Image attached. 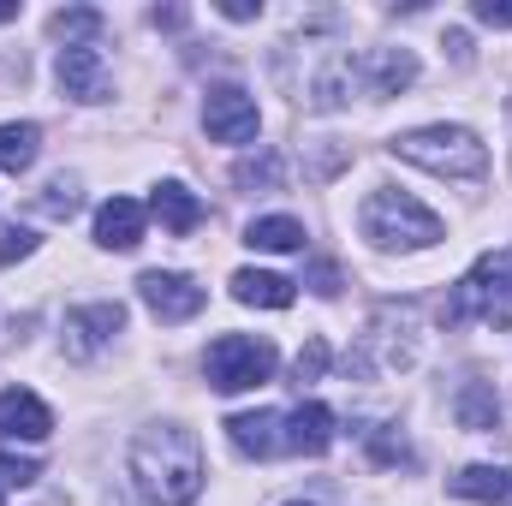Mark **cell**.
I'll return each instance as SVG.
<instances>
[{
    "label": "cell",
    "instance_id": "cell-1",
    "mask_svg": "<svg viewBox=\"0 0 512 506\" xmlns=\"http://www.w3.org/2000/svg\"><path fill=\"white\" fill-rule=\"evenodd\" d=\"M131 477L155 506H191L203 495V447L179 423H155L131 441Z\"/></svg>",
    "mask_w": 512,
    "mask_h": 506
},
{
    "label": "cell",
    "instance_id": "cell-2",
    "mask_svg": "<svg viewBox=\"0 0 512 506\" xmlns=\"http://www.w3.org/2000/svg\"><path fill=\"white\" fill-rule=\"evenodd\" d=\"M393 155L423 167V173H441V179H483L489 173V143L465 126H417L393 137Z\"/></svg>",
    "mask_w": 512,
    "mask_h": 506
},
{
    "label": "cell",
    "instance_id": "cell-3",
    "mask_svg": "<svg viewBox=\"0 0 512 506\" xmlns=\"http://www.w3.org/2000/svg\"><path fill=\"white\" fill-rule=\"evenodd\" d=\"M358 227H364V239L382 245V251H429V245H441V215L423 209V203L405 197V191H387V185L364 197Z\"/></svg>",
    "mask_w": 512,
    "mask_h": 506
},
{
    "label": "cell",
    "instance_id": "cell-4",
    "mask_svg": "<svg viewBox=\"0 0 512 506\" xmlns=\"http://www.w3.org/2000/svg\"><path fill=\"white\" fill-rule=\"evenodd\" d=\"M441 322H447V328H459V322H495V328H507L512 322V251L483 256V262L453 286Z\"/></svg>",
    "mask_w": 512,
    "mask_h": 506
},
{
    "label": "cell",
    "instance_id": "cell-5",
    "mask_svg": "<svg viewBox=\"0 0 512 506\" xmlns=\"http://www.w3.org/2000/svg\"><path fill=\"white\" fill-rule=\"evenodd\" d=\"M274 364H280V352H274V340H262V334H221V340L209 346V358H203L215 393L262 387V381L274 376Z\"/></svg>",
    "mask_w": 512,
    "mask_h": 506
},
{
    "label": "cell",
    "instance_id": "cell-6",
    "mask_svg": "<svg viewBox=\"0 0 512 506\" xmlns=\"http://www.w3.org/2000/svg\"><path fill=\"white\" fill-rule=\"evenodd\" d=\"M203 126H209L215 143H251L256 126H262L256 96L245 84H215V90L203 96Z\"/></svg>",
    "mask_w": 512,
    "mask_h": 506
},
{
    "label": "cell",
    "instance_id": "cell-7",
    "mask_svg": "<svg viewBox=\"0 0 512 506\" xmlns=\"http://www.w3.org/2000/svg\"><path fill=\"white\" fill-rule=\"evenodd\" d=\"M137 292H143V304H149L155 322H191V316L209 304V292H203L191 274H173V268H149V274L137 280Z\"/></svg>",
    "mask_w": 512,
    "mask_h": 506
},
{
    "label": "cell",
    "instance_id": "cell-8",
    "mask_svg": "<svg viewBox=\"0 0 512 506\" xmlns=\"http://www.w3.org/2000/svg\"><path fill=\"white\" fill-rule=\"evenodd\" d=\"M120 328H126V304H114V298L84 304V310L66 316V352H72V358H96Z\"/></svg>",
    "mask_w": 512,
    "mask_h": 506
},
{
    "label": "cell",
    "instance_id": "cell-9",
    "mask_svg": "<svg viewBox=\"0 0 512 506\" xmlns=\"http://www.w3.org/2000/svg\"><path fill=\"white\" fill-rule=\"evenodd\" d=\"M411 78H417L411 48H364L358 54V84L370 96H399V90H411Z\"/></svg>",
    "mask_w": 512,
    "mask_h": 506
},
{
    "label": "cell",
    "instance_id": "cell-10",
    "mask_svg": "<svg viewBox=\"0 0 512 506\" xmlns=\"http://www.w3.org/2000/svg\"><path fill=\"white\" fill-rule=\"evenodd\" d=\"M280 429H286V417L268 411V405H262V411H233V417H227V441H233L245 459H274V453L286 447Z\"/></svg>",
    "mask_w": 512,
    "mask_h": 506
},
{
    "label": "cell",
    "instance_id": "cell-11",
    "mask_svg": "<svg viewBox=\"0 0 512 506\" xmlns=\"http://www.w3.org/2000/svg\"><path fill=\"white\" fill-rule=\"evenodd\" d=\"M0 435H12V441H48L54 435V411L30 387H6L0 393Z\"/></svg>",
    "mask_w": 512,
    "mask_h": 506
},
{
    "label": "cell",
    "instance_id": "cell-12",
    "mask_svg": "<svg viewBox=\"0 0 512 506\" xmlns=\"http://www.w3.org/2000/svg\"><path fill=\"white\" fill-rule=\"evenodd\" d=\"M54 78H60V90L72 102H102L108 96V72H102V54L96 48H60Z\"/></svg>",
    "mask_w": 512,
    "mask_h": 506
},
{
    "label": "cell",
    "instance_id": "cell-13",
    "mask_svg": "<svg viewBox=\"0 0 512 506\" xmlns=\"http://www.w3.org/2000/svg\"><path fill=\"white\" fill-rule=\"evenodd\" d=\"M334 447V411L322 399H304L292 417H286V453H304V459H322Z\"/></svg>",
    "mask_w": 512,
    "mask_h": 506
},
{
    "label": "cell",
    "instance_id": "cell-14",
    "mask_svg": "<svg viewBox=\"0 0 512 506\" xmlns=\"http://www.w3.org/2000/svg\"><path fill=\"white\" fill-rule=\"evenodd\" d=\"M96 245H102V251H137V245H143V203L108 197V203L96 209Z\"/></svg>",
    "mask_w": 512,
    "mask_h": 506
},
{
    "label": "cell",
    "instance_id": "cell-15",
    "mask_svg": "<svg viewBox=\"0 0 512 506\" xmlns=\"http://www.w3.org/2000/svg\"><path fill=\"white\" fill-rule=\"evenodd\" d=\"M149 209H155V221H161L167 233H179V239H185V233L203 221V203H197V191H185L179 179H161V185H155V197H149Z\"/></svg>",
    "mask_w": 512,
    "mask_h": 506
},
{
    "label": "cell",
    "instance_id": "cell-16",
    "mask_svg": "<svg viewBox=\"0 0 512 506\" xmlns=\"http://www.w3.org/2000/svg\"><path fill=\"white\" fill-rule=\"evenodd\" d=\"M233 298H239V304H256V310H286L298 292H292V280H286V274L239 268V274H233Z\"/></svg>",
    "mask_w": 512,
    "mask_h": 506
},
{
    "label": "cell",
    "instance_id": "cell-17",
    "mask_svg": "<svg viewBox=\"0 0 512 506\" xmlns=\"http://www.w3.org/2000/svg\"><path fill=\"white\" fill-rule=\"evenodd\" d=\"M453 417H459V429H471V435L501 429V399H495V387H489V381H465L459 399H453Z\"/></svg>",
    "mask_w": 512,
    "mask_h": 506
},
{
    "label": "cell",
    "instance_id": "cell-18",
    "mask_svg": "<svg viewBox=\"0 0 512 506\" xmlns=\"http://www.w3.org/2000/svg\"><path fill=\"white\" fill-rule=\"evenodd\" d=\"M245 245L251 251H304V227L292 215H262L245 227Z\"/></svg>",
    "mask_w": 512,
    "mask_h": 506
},
{
    "label": "cell",
    "instance_id": "cell-19",
    "mask_svg": "<svg viewBox=\"0 0 512 506\" xmlns=\"http://www.w3.org/2000/svg\"><path fill=\"white\" fill-rule=\"evenodd\" d=\"M36 149H42V126H30V120L0 126V173H24L36 161Z\"/></svg>",
    "mask_w": 512,
    "mask_h": 506
},
{
    "label": "cell",
    "instance_id": "cell-20",
    "mask_svg": "<svg viewBox=\"0 0 512 506\" xmlns=\"http://www.w3.org/2000/svg\"><path fill=\"white\" fill-rule=\"evenodd\" d=\"M507 483L512 471H501V465H465L453 477V495L459 501H507Z\"/></svg>",
    "mask_w": 512,
    "mask_h": 506
},
{
    "label": "cell",
    "instance_id": "cell-21",
    "mask_svg": "<svg viewBox=\"0 0 512 506\" xmlns=\"http://www.w3.org/2000/svg\"><path fill=\"white\" fill-rule=\"evenodd\" d=\"M102 24H108V18H102L96 6H66V12H54V18H48V30H54L66 48H90V42L102 36Z\"/></svg>",
    "mask_w": 512,
    "mask_h": 506
},
{
    "label": "cell",
    "instance_id": "cell-22",
    "mask_svg": "<svg viewBox=\"0 0 512 506\" xmlns=\"http://www.w3.org/2000/svg\"><path fill=\"white\" fill-rule=\"evenodd\" d=\"M286 179V161L274 155V149H262V155H245L239 167H233V185L239 191H274Z\"/></svg>",
    "mask_w": 512,
    "mask_h": 506
},
{
    "label": "cell",
    "instance_id": "cell-23",
    "mask_svg": "<svg viewBox=\"0 0 512 506\" xmlns=\"http://www.w3.org/2000/svg\"><path fill=\"white\" fill-rule=\"evenodd\" d=\"M78 203H84V197H78V179H66V173L48 179V191H42V215L66 221V215H78Z\"/></svg>",
    "mask_w": 512,
    "mask_h": 506
},
{
    "label": "cell",
    "instance_id": "cell-24",
    "mask_svg": "<svg viewBox=\"0 0 512 506\" xmlns=\"http://www.w3.org/2000/svg\"><path fill=\"white\" fill-rule=\"evenodd\" d=\"M36 477H42V465H36V459H24V453H12V447L0 453V483L24 489V483H36Z\"/></svg>",
    "mask_w": 512,
    "mask_h": 506
},
{
    "label": "cell",
    "instance_id": "cell-25",
    "mask_svg": "<svg viewBox=\"0 0 512 506\" xmlns=\"http://www.w3.org/2000/svg\"><path fill=\"white\" fill-rule=\"evenodd\" d=\"M30 251H36V233H30V227H6V233H0V268L24 262Z\"/></svg>",
    "mask_w": 512,
    "mask_h": 506
},
{
    "label": "cell",
    "instance_id": "cell-26",
    "mask_svg": "<svg viewBox=\"0 0 512 506\" xmlns=\"http://www.w3.org/2000/svg\"><path fill=\"white\" fill-rule=\"evenodd\" d=\"M370 453H376L382 465H411V447H405V435H393V429H376V435H370Z\"/></svg>",
    "mask_w": 512,
    "mask_h": 506
},
{
    "label": "cell",
    "instance_id": "cell-27",
    "mask_svg": "<svg viewBox=\"0 0 512 506\" xmlns=\"http://www.w3.org/2000/svg\"><path fill=\"white\" fill-rule=\"evenodd\" d=\"M322 370H328V340H310V346L298 352L292 376H298V381H322Z\"/></svg>",
    "mask_w": 512,
    "mask_h": 506
},
{
    "label": "cell",
    "instance_id": "cell-28",
    "mask_svg": "<svg viewBox=\"0 0 512 506\" xmlns=\"http://www.w3.org/2000/svg\"><path fill=\"white\" fill-rule=\"evenodd\" d=\"M304 286H310V292H322V298H334V292H340V268H334V262H310Z\"/></svg>",
    "mask_w": 512,
    "mask_h": 506
},
{
    "label": "cell",
    "instance_id": "cell-29",
    "mask_svg": "<svg viewBox=\"0 0 512 506\" xmlns=\"http://www.w3.org/2000/svg\"><path fill=\"white\" fill-rule=\"evenodd\" d=\"M471 18H477V24H495V30H512V6L507 0H477Z\"/></svg>",
    "mask_w": 512,
    "mask_h": 506
},
{
    "label": "cell",
    "instance_id": "cell-30",
    "mask_svg": "<svg viewBox=\"0 0 512 506\" xmlns=\"http://www.w3.org/2000/svg\"><path fill=\"white\" fill-rule=\"evenodd\" d=\"M149 24H155V30H179V24H185V12H179V6H155V12H149Z\"/></svg>",
    "mask_w": 512,
    "mask_h": 506
},
{
    "label": "cell",
    "instance_id": "cell-31",
    "mask_svg": "<svg viewBox=\"0 0 512 506\" xmlns=\"http://www.w3.org/2000/svg\"><path fill=\"white\" fill-rule=\"evenodd\" d=\"M221 12H227V18H233V24H245V18H256V12H262V6H251V0H227V6H221Z\"/></svg>",
    "mask_w": 512,
    "mask_h": 506
},
{
    "label": "cell",
    "instance_id": "cell-32",
    "mask_svg": "<svg viewBox=\"0 0 512 506\" xmlns=\"http://www.w3.org/2000/svg\"><path fill=\"white\" fill-rule=\"evenodd\" d=\"M447 48H453V60H459V66L471 60V42H465V30H447Z\"/></svg>",
    "mask_w": 512,
    "mask_h": 506
},
{
    "label": "cell",
    "instance_id": "cell-33",
    "mask_svg": "<svg viewBox=\"0 0 512 506\" xmlns=\"http://www.w3.org/2000/svg\"><path fill=\"white\" fill-rule=\"evenodd\" d=\"M501 506H512V483H507V501H501Z\"/></svg>",
    "mask_w": 512,
    "mask_h": 506
},
{
    "label": "cell",
    "instance_id": "cell-34",
    "mask_svg": "<svg viewBox=\"0 0 512 506\" xmlns=\"http://www.w3.org/2000/svg\"><path fill=\"white\" fill-rule=\"evenodd\" d=\"M286 506H310V501H286Z\"/></svg>",
    "mask_w": 512,
    "mask_h": 506
},
{
    "label": "cell",
    "instance_id": "cell-35",
    "mask_svg": "<svg viewBox=\"0 0 512 506\" xmlns=\"http://www.w3.org/2000/svg\"><path fill=\"white\" fill-rule=\"evenodd\" d=\"M507 120H512V102H507Z\"/></svg>",
    "mask_w": 512,
    "mask_h": 506
},
{
    "label": "cell",
    "instance_id": "cell-36",
    "mask_svg": "<svg viewBox=\"0 0 512 506\" xmlns=\"http://www.w3.org/2000/svg\"><path fill=\"white\" fill-rule=\"evenodd\" d=\"M0 489H6V483H0Z\"/></svg>",
    "mask_w": 512,
    "mask_h": 506
}]
</instances>
